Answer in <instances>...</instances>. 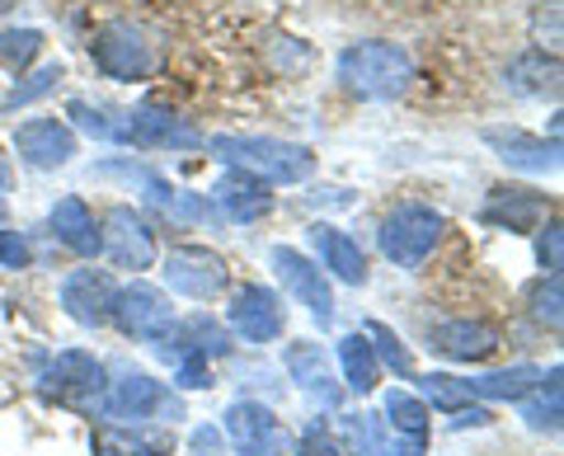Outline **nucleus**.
Segmentation results:
<instances>
[{"label":"nucleus","instance_id":"obj_1","mask_svg":"<svg viewBox=\"0 0 564 456\" xmlns=\"http://www.w3.org/2000/svg\"><path fill=\"white\" fill-rule=\"evenodd\" d=\"M203 146L217 155L221 165H231L240 174H254V180H263L269 188L273 184H302L315 170V155L306 146L278 142V137H231V132H221Z\"/></svg>","mask_w":564,"mask_h":456},{"label":"nucleus","instance_id":"obj_2","mask_svg":"<svg viewBox=\"0 0 564 456\" xmlns=\"http://www.w3.org/2000/svg\"><path fill=\"white\" fill-rule=\"evenodd\" d=\"M339 80L358 99H400L414 85V62L400 43L367 39L339 52Z\"/></svg>","mask_w":564,"mask_h":456},{"label":"nucleus","instance_id":"obj_3","mask_svg":"<svg viewBox=\"0 0 564 456\" xmlns=\"http://www.w3.org/2000/svg\"><path fill=\"white\" fill-rule=\"evenodd\" d=\"M443 213L429 203H400L395 213H386L381 231H377V245L381 254L391 259L395 269H423L429 264V254L437 250V240H443Z\"/></svg>","mask_w":564,"mask_h":456},{"label":"nucleus","instance_id":"obj_4","mask_svg":"<svg viewBox=\"0 0 564 456\" xmlns=\"http://www.w3.org/2000/svg\"><path fill=\"white\" fill-rule=\"evenodd\" d=\"M90 57L109 80H128V85L147 80L155 66H161V52H155L151 33L137 20H109L104 24L95 33V43H90Z\"/></svg>","mask_w":564,"mask_h":456},{"label":"nucleus","instance_id":"obj_5","mask_svg":"<svg viewBox=\"0 0 564 456\" xmlns=\"http://www.w3.org/2000/svg\"><path fill=\"white\" fill-rule=\"evenodd\" d=\"M104 391H109V381H104V362L95 354H80V348L57 354L39 377V395L43 400H57V405L80 410V414H99Z\"/></svg>","mask_w":564,"mask_h":456},{"label":"nucleus","instance_id":"obj_6","mask_svg":"<svg viewBox=\"0 0 564 456\" xmlns=\"http://www.w3.org/2000/svg\"><path fill=\"white\" fill-rule=\"evenodd\" d=\"M161 414H170V424H174L184 410H180V400H170L165 386L147 372H128L122 381H113L99 405V419L113 428H141L147 419H161Z\"/></svg>","mask_w":564,"mask_h":456},{"label":"nucleus","instance_id":"obj_7","mask_svg":"<svg viewBox=\"0 0 564 456\" xmlns=\"http://www.w3.org/2000/svg\"><path fill=\"white\" fill-rule=\"evenodd\" d=\"M165 283L180 296H193V302H212V296H221L226 283H231V269L207 245H174L165 254Z\"/></svg>","mask_w":564,"mask_h":456},{"label":"nucleus","instance_id":"obj_8","mask_svg":"<svg viewBox=\"0 0 564 456\" xmlns=\"http://www.w3.org/2000/svg\"><path fill=\"white\" fill-rule=\"evenodd\" d=\"M99 250L109 254L118 269L141 273V269L155 264V231L147 226V217H141L137 207L118 203V207H109V213H104V221H99Z\"/></svg>","mask_w":564,"mask_h":456},{"label":"nucleus","instance_id":"obj_9","mask_svg":"<svg viewBox=\"0 0 564 456\" xmlns=\"http://www.w3.org/2000/svg\"><path fill=\"white\" fill-rule=\"evenodd\" d=\"M221 419H226L221 433L240 447V456H292L288 428H282L273 419V410L259 405V400H236Z\"/></svg>","mask_w":564,"mask_h":456},{"label":"nucleus","instance_id":"obj_10","mask_svg":"<svg viewBox=\"0 0 564 456\" xmlns=\"http://www.w3.org/2000/svg\"><path fill=\"white\" fill-rule=\"evenodd\" d=\"M122 142L141 146V151H198L207 137L193 128V122L174 118L170 109H155V104H141L122 118Z\"/></svg>","mask_w":564,"mask_h":456},{"label":"nucleus","instance_id":"obj_11","mask_svg":"<svg viewBox=\"0 0 564 456\" xmlns=\"http://www.w3.org/2000/svg\"><path fill=\"white\" fill-rule=\"evenodd\" d=\"M109 321H113L128 339H147V344H155V339H161L165 329L174 325V306H170V296H165L161 287L132 283V287H122V292L113 296Z\"/></svg>","mask_w":564,"mask_h":456},{"label":"nucleus","instance_id":"obj_12","mask_svg":"<svg viewBox=\"0 0 564 456\" xmlns=\"http://www.w3.org/2000/svg\"><path fill=\"white\" fill-rule=\"evenodd\" d=\"M273 273L282 278V287H288L296 302H302L315 315V321H321V329L334 325V292L325 283L321 264H311L302 250H288V245H278V250H273Z\"/></svg>","mask_w":564,"mask_h":456},{"label":"nucleus","instance_id":"obj_13","mask_svg":"<svg viewBox=\"0 0 564 456\" xmlns=\"http://www.w3.org/2000/svg\"><path fill=\"white\" fill-rule=\"evenodd\" d=\"M282 321H288V315H282V302L259 283L240 287L231 296V306H226V325H231L245 344H273L282 335Z\"/></svg>","mask_w":564,"mask_h":456},{"label":"nucleus","instance_id":"obj_14","mask_svg":"<svg viewBox=\"0 0 564 456\" xmlns=\"http://www.w3.org/2000/svg\"><path fill=\"white\" fill-rule=\"evenodd\" d=\"M14 155L33 170H57L76 155V132L62 118H29L14 128Z\"/></svg>","mask_w":564,"mask_h":456},{"label":"nucleus","instance_id":"obj_15","mask_svg":"<svg viewBox=\"0 0 564 456\" xmlns=\"http://www.w3.org/2000/svg\"><path fill=\"white\" fill-rule=\"evenodd\" d=\"M113 296H118V287H113L109 273H99V269H76V273H66V283H62V311H66L76 325L95 329V325L109 321Z\"/></svg>","mask_w":564,"mask_h":456},{"label":"nucleus","instance_id":"obj_16","mask_svg":"<svg viewBox=\"0 0 564 456\" xmlns=\"http://www.w3.org/2000/svg\"><path fill=\"white\" fill-rule=\"evenodd\" d=\"M485 142L499 151V161L508 170H527V174H555L560 170V137H532L522 128H485Z\"/></svg>","mask_w":564,"mask_h":456},{"label":"nucleus","instance_id":"obj_17","mask_svg":"<svg viewBox=\"0 0 564 456\" xmlns=\"http://www.w3.org/2000/svg\"><path fill=\"white\" fill-rule=\"evenodd\" d=\"M429 344L433 354H443L452 362H485L494 348H499V329H494L489 321H443L429 329Z\"/></svg>","mask_w":564,"mask_h":456},{"label":"nucleus","instance_id":"obj_18","mask_svg":"<svg viewBox=\"0 0 564 456\" xmlns=\"http://www.w3.org/2000/svg\"><path fill=\"white\" fill-rule=\"evenodd\" d=\"M155 344H161V358L165 362H180V358L212 362V358L231 354V344H226V329L217 321H207V315H193V321H184V325H170Z\"/></svg>","mask_w":564,"mask_h":456},{"label":"nucleus","instance_id":"obj_19","mask_svg":"<svg viewBox=\"0 0 564 456\" xmlns=\"http://www.w3.org/2000/svg\"><path fill=\"white\" fill-rule=\"evenodd\" d=\"M212 203H217L221 217L231 221H259L273 213V188L254 180V174H240V170H226L217 188H212Z\"/></svg>","mask_w":564,"mask_h":456},{"label":"nucleus","instance_id":"obj_20","mask_svg":"<svg viewBox=\"0 0 564 456\" xmlns=\"http://www.w3.org/2000/svg\"><path fill=\"white\" fill-rule=\"evenodd\" d=\"M551 213L545 193H532V188H499L489 193V203L480 207V221L485 226H499V231H536Z\"/></svg>","mask_w":564,"mask_h":456},{"label":"nucleus","instance_id":"obj_21","mask_svg":"<svg viewBox=\"0 0 564 456\" xmlns=\"http://www.w3.org/2000/svg\"><path fill=\"white\" fill-rule=\"evenodd\" d=\"M311 245H315V254H321V269H329L339 283H367V259L358 250V240L344 236L339 226H329V221H315L311 226Z\"/></svg>","mask_w":564,"mask_h":456},{"label":"nucleus","instance_id":"obj_22","mask_svg":"<svg viewBox=\"0 0 564 456\" xmlns=\"http://www.w3.org/2000/svg\"><path fill=\"white\" fill-rule=\"evenodd\" d=\"M52 236H57L70 254L80 259H95L99 254V221L95 213L85 207V198H76V193H66V198L52 203Z\"/></svg>","mask_w":564,"mask_h":456},{"label":"nucleus","instance_id":"obj_23","mask_svg":"<svg viewBox=\"0 0 564 456\" xmlns=\"http://www.w3.org/2000/svg\"><path fill=\"white\" fill-rule=\"evenodd\" d=\"M282 367H288V377L302 386V391H311V395H321V405H339V386H334V377H329V358L321 354V344H311V339H302V344H292L288 354H282Z\"/></svg>","mask_w":564,"mask_h":456},{"label":"nucleus","instance_id":"obj_24","mask_svg":"<svg viewBox=\"0 0 564 456\" xmlns=\"http://www.w3.org/2000/svg\"><path fill=\"white\" fill-rule=\"evenodd\" d=\"M503 85H508V95H522V99H536L545 90H555L560 85V57H545V52H522V57L508 62V72H503Z\"/></svg>","mask_w":564,"mask_h":456},{"label":"nucleus","instance_id":"obj_25","mask_svg":"<svg viewBox=\"0 0 564 456\" xmlns=\"http://www.w3.org/2000/svg\"><path fill=\"white\" fill-rule=\"evenodd\" d=\"M174 437L170 433H147V428H99L95 452L99 456H170Z\"/></svg>","mask_w":564,"mask_h":456},{"label":"nucleus","instance_id":"obj_26","mask_svg":"<svg viewBox=\"0 0 564 456\" xmlns=\"http://www.w3.org/2000/svg\"><path fill=\"white\" fill-rule=\"evenodd\" d=\"M339 367H344V377H348V391H358V395H372L377 391L381 362L372 354V339L358 335V329L339 339Z\"/></svg>","mask_w":564,"mask_h":456},{"label":"nucleus","instance_id":"obj_27","mask_svg":"<svg viewBox=\"0 0 564 456\" xmlns=\"http://www.w3.org/2000/svg\"><path fill=\"white\" fill-rule=\"evenodd\" d=\"M466 386H470V395H480V400H527L541 386V367L518 362V367H503V372L475 377Z\"/></svg>","mask_w":564,"mask_h":456},{"label":"nucleus","instance_id":"obj_28","mask_svg":"<svg viewBox=\"0 0 564 456\" xmlns=\"http://www.w3.org/2000/svg\"><path fill=\"white\" fill-rule=\"evenodd\" d=\"M386 424H391L400 437H410V443H423L429 437V405H423L419 395L410 391H386Z\"/></svg>","mask_w":564,"mask_h":456},{"label":"nucleus","instance_id":"obj_29","mask_svg":"<svg viewBox=\"0 0 564 456\" xmlns=\"http://www.w3.org/2000/svg\"><path fill=\"white\" fill-rule=\"evenodd\" d=\"M536 400H527V424H532L536 433H555L560 428V367H551V372H541V386L532 391Z\"/></svg>","mask_w":564,"mask_h":456},{"label":"nucleus","instance_id":"obj_30","mask_svg":"<svg viewBox=\"0 0 564 456\" xmlns=\"http://www.w3.org/2000/svg\"><path fill=\"white\" fill-rule=\"evenodd\" d=\"M423 386V400H429L433 410H447V414H462V410H470V386L462 381V377H447V372H429L419 381Z\"/></svg>","mask_w":564,"mask_h":456},{"label":"nucleus","instance_id":"obj_31","mask_svg":"<svg viewBox=\"0 0 564 456\" xmlns=\"http://www.w3.org/2000/svg\"><path fill=\"white\" fill-rule=\"evenodd\" d=\"M39 52H43L39 29H0V66L6 72H29Z\"/></svg>","mask_w":564,"mask_h":456},{"label":"nucleus","instance_id":"obj_32","mask_svg":"<svg viewBox=\"0 0 564 456\" xmlns=\"http://www.w3.org/2000/svg\"><path fill=\"white\" fill-rule=\"evenodd\" d=\"M367 339H372V354H377V362H386V367H395V377H414V358H410V348L400 344V335L391 325H381V321H367V329H362Z\"/></svg>","mask_w":564,"mask_h":456},{"label":"nucleus","instance_id":"obj_33","mask_svg":"<svg viewBox=\"0 0 564 456\" xmlns=\"http://www.w3.org/2000/svg\"><path fill=\"white\" fill-rule=\"evenodd\" d=\"M165 217L174 226H221L217 203L203 198V193H184V188H174V198L165 203Z\"/></svg>","mask_w":564,"mask_h":456},{"label":"nucleus","instance_id":"obj_34","mask_svg":"<svg viewBox=\"0 0 564 456\" xmlns=\"http://www.w3.org/2000/svg\"><path fill=\"white\" fill-rule=\"evenodd\" d=\"M66 113L76 118V128H80V132L99 137V142H122V122H113V118L104 113V109H95V104L70 99V104H66Z\"/></svg>","mask_w":564,"mask_h":456},{"label":"nucleus","instance_id":"obj_35","mask_svg":"<svg viewBox=\"0 0 564 456\" xmlns=\"http://www.w3.org/2000/svg\"><path fill=\"white\" fill-rule=\"evenodd\" d=\"M57 80H62V66H57V62L39 66V72H33L24 85H14V90H10L6 109H10V113H14V109H29L33 99H43V95H52V90H57Z\"/></svg>","mask_w":564,"mask_h":456},{"label":"nucleus","instance_id":"obj_36","mask_svg":"<svg viewBox=\"0 0 564 456\" xmlns=\"http://www.w3.org/2000/svg\"><path fill=\"white\" fill-rule=\"evenodd\" d=\"M527 302H532V315H536L541 325L560 329V273H545L541 283L532 287V296H527Z\"/></svg>","mask_w":564,"mask_h":456},{"label":"nucleus","instance_id":"obj_37","mask_svg":"<svg viewBox=\"0 0 564 456\" xmlns=\"http://www.w3.org/2000/svg\"><path fill=\"white\" fill-rule=\"evenodd\" d=\"M292 456H344V452H339V443L329 437V428L321 424V419H315V424H306L302 437H296Z\"/></svg>","mask_w":564,"mask_h":456},{"label":"nucleus","instance_id":"obj_38","mask_svg":"<svg viewBox=\"0 0 564 456\" xmlns=\"http://www.w3.org/2000/svg\"><path fill=\"white\" fill-rule=\"evenodd\" d=\"M536 259H541L545 273H560V264H564V236H560V221L555 217L545 221V231L536 236Z\"/></svg>","mask_w":564,"mask_h":456},{"label":"nucleus","instance_id":"obj_39","mask_svg":"<svg viewBox=\"0 0 564 456\" xmlns=\"http://www.w3.org/2000/svg\"><path fill=\"white\" fill-rule=\"evenodd\" d=\"M212 381H217L212 377V362H203V358H180L174 362V386H180V391H207Z\"/></svg>","mask_w":564,"mask_h":456},{"label":"nucleus","instance_id":"obj_40","mask_svg":"<svg viewBox=\"0 0 564 456\" xmlns=\"http://www.w3.org/2000/svg\"><path fill=\"white\" fill-rule=\"evenodd\" d=\"M33 264V250L20 231H6L0 226V269H29Z\"/></svg>","mask_w":564,"mask_h":456},{"label":"nucleus","instance_id":"obj_41","mask_svg":"<svg viewBox=\"0 0 564 456\" xmlns=\"http://www.w3.org/2000/svg\"><path fill=\"white\" fill-rule=\"evenodd\" d=\"M188 447H193V456H221L226 452V433L198 424V428H193V437H188Z\"/></svg>","mask_w":564,"mask_h":456},{"label":"nucleus","instance_id":"obj_42","mask_svg":"<svg viewBox=\"0 0 564 456\" xmlns=\"http://www.w3.org/2000/svg\"><path fill=\"white\" fill-rule=\"evenodd\" d=\"M10 188V165H6V155H0V193Z\"/></svg>","mask_w":564,"mask_h":456},{"label":"nucleus","instance_id":"obj_43","mask_svg":"<svg viewBox=\"0 0 564 456\" xmlns=\"http://www.w3.org/2000/svg\"><path fill=\"white\" fill-rule=\"evenodd\" d=\"M0 217H6V203H0Z\"/></svg>","mask_w":564,"mask_h":456}]
</instances>
